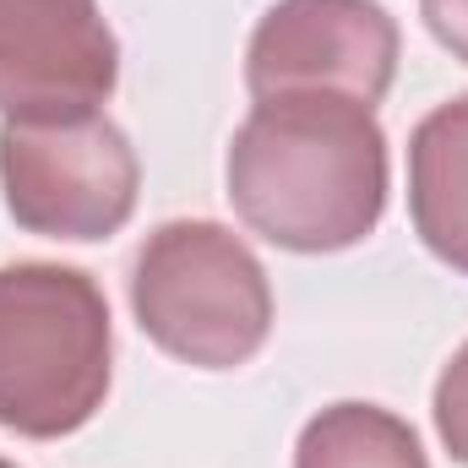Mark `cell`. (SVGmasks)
<instances>
[{
  "label": "cell",
  "mask_w": 468,
  "mask_h": 468,
  "mask_svg": "<svg viewBox=\"0 0 468 468\" xmlns=\"http://www.w3.org/2000/svg\"><path fill=\"white\" fill-rule=\"evenodd\" d=\"M120 44L99 0H0V115L22 125L99 115Z\"/></svg>",
  "instance_id": "cell-6"
},
{
  "label": "cell",
  "mask_w": 468,
  "mask_h": 468,
  "mask_svg": "<svg viewBox=\"0 0 468 468\" xmlns=\"http://www.w3.org/2000/svg\"><path fill=\"white\" fill-rule=\"evenodd\" d=\"M110 300L82 267H0V425L27 441L82 431L110 398Z\"/></svg>",
  "instance_id": "cell-2"
},
{
  "label": "cell",
  "mask_w": 468,
  "mask_h": 468,
  "mask_svg": "<svg viewBox=\"0 0 468 468\" xmlns=\"http://www.w3.org/2000/svg\"><path fill=\"white\" fill-rule=\"evenodd\" d=\"M5 213L44 239H110L131 224L142 164L115 120L82 115L55 125H0Z\"/></svg>",
  "instance_id": "cell-4"
},
{
  "label": "cell",
  "mask_w": 468,
  "mask_h": 468,
  "mask_svg": "<svg viewBox=\"0 0 468 468\" xmlns=\"http://www.w3.org/2000/svg\"><path fill=\"white\" fill-rule=\"evenodd\" d=\"M294 468H431L409 420L376 403L322 409L294 447Z\"/></svg>",
  "instance_id": "cell-8"
},
{
  "label": "cell",
  "mask_w": 468,
  "mask_h": 468,
  "mask_svg": "<svg viewBox=\"0 0 468 468\" xmlns=\"http://www.w3.org/2000/svg\"><path fill=\"white\" fill-rule=\"evenodd\" d=\"M0 468H16V463H5V458H0Z\"/></svg>",
  "instance_id": "cell-11"
},
{
  "label": "cell",
  "mask_w": 468,
  "mask_h": 468,
  "mask_svg": "<svg viewBox=\"0 0 468 468\" xmlns=\"http://www.w3.org/2000/svg\"><path fill=\"white\" fill-rule=\"evenodd\" d=\"M398 77V22L381 0H278L245 49L256 99L338 93L381 104Z\"/></svg>",
  "instance_id": "cell-5"
},
{
  "label": "cell",
  "mask_w": 468,
  "mask_h": 468,
  "mask_svg": "<svg viewBox=\"0 0 468 468\" xmlns=\"http://www.w3.org/2000/svg\"><path fill=\"white\" fill-rule=\"evenodd\" d=\"M409 218L431 256L468 272V93L436 104L409 136Z\"/></svg>",
  "instance_id": "cell-7"
},
{
  "label": "cell",
  "mask_w": 468,
  "mask_h": 468,
  "mask_svg": "<svg viewBox=\"0 0 468 468\" xmlns=\"http://www.w3.org/2000/svg\"><path fill=\"white\" fill-rule=\"evenodd\" d=\"M229 202L245 229L300 250H349L387 213V131L338 93L256 99L229 142Z\"/></svg>",
  "instance_id": "cell-1"
},
{
  "label": "cell",
  "mask_w": 468,
  "mask_h": 468,
  "mask_svg": "<svg viewBox=\"0 0 468 468\" xmlns=\"http://www.w3.org/2000/svg\"><path fill=\"white\" fill-rule=\"evenodd\" d=\"M420 16L436 33V44L468 66V0H420Z\"/></svg>",
  "instance_id": "cell-10"
},
{
  "label": "cell",
  "mask_w": 468,
  "mask_h": 468,
  "mask_svg": "<svg viewBox=\"0 0 468 468\" xmlns=\"http://www.w3.org/2000/svg\"><path fill=\"white\" fill-rule=\"evenodd\" d=\"M431 414H436V436H441V447L468 468V344L447 359V370H441V381H436V403H431Z\"/></svg>",
  "instance_id": "cell-9"
},
{
  "label": "cell",
  "mask_w": 468,
  "mask_h": 468,
  "mask_svg": "<svg viewBox=\"0 0 468 468\" xmlns=\"http://www.w3.org/2000/svg\"><path fill=\"white\" fill-rule=\"evenodd\" d=\"M131 311L169 359L197 370H234L272 333L267 267L213 218H175L142 239L131 261Z\"/></svg>",
  "instance_id": "cell-3"
}]
</instances>
